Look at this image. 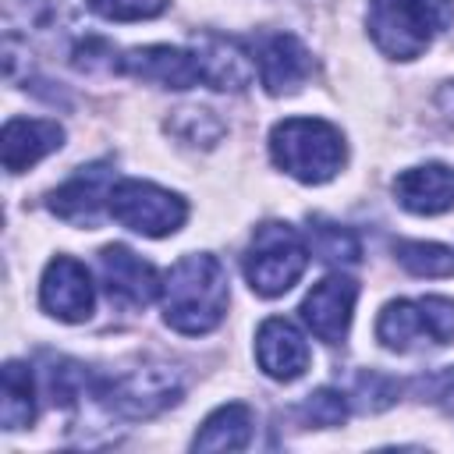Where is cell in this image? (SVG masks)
I'll return each mask as SVG.
<instances>
[{
    "label": "cell",
    "instance_id": "6da1fadb",
    "mask_svg": "<svg viewBox=\"0 0 454 454\" xmlns=\"http://www.w3.org/2000/svg\"><path fill=\"white\" fill-rule=\"evenodd\" d=\"M163 323L177 333L199 337L209 333L223 323L231 287H227V270L216 255L209 252H192L181 255L170 273L163 277Z\"/></svg>",
    "mask_w": 454,
    "mask_h": 454
},
{
    "label": "cell",
    "instance_id": "7a4b0ae2",
    "mask_svg": "<svg viewBox=\"0 0 454 454\" xmlns=\"http://www.w3.org/2000/svg\"><path fill=\"white\" fill-rule=\"evenodd\" d=\"M273 163L301 184H326L348 160L344 135L323 117H287L270 131Z\"/></svg>",
    "mask_w": 454,
    "mask_h": 454
},
{
    "label": "cell",
    "instance_id": "3957f363",
    "mask_svg": "<svg viewBox=\"0 0 454 454\" xmlns=\"http://www.w3.org/2000/svg\"><path fill=\"white\" fill-rule=\"evenodd\" d=\"M454 18V0H369V35L390 60H415Z\"/></svg>",
    "mask_w": 454,
    "mask_h": 454
},
{
    "label": "cell",
    "instance_id": "277c9868",
    "mask_svg": "<svg viewBox=\"0 0 454 454\" xmlns=\"http://www.w3.org/2000/svg\"><path fill=\"white\" fill-rule=\"evenodd\" d=\"M309 266V245L298 227L266 220L255 227L245 252V280L259 298H277L298 284Z\"/></svg>",
    "mask_w": 454,
    "mask_h": 454
},
{
    "label": "cell",
    "instance_id": "5b68a950",
    "mask_svg": "<svg viewBox=\"0 0 454 454\" xmlns=\"http://www.w3.org/2000/svg\"><path fill=\"white\" fill-rule=\"evenodd\" d=\"M376 337L390 351H415L422 344H447L454 340V301L429 294V298H397L383 305L376 319Z\"/></svg>",
    "mask_w": 454,
    "mask_h": 454
},
{
    "label": "cell",
    "instance_id": "8992f818",
    "mask_svg": "<svg viewBox=\"0 0 454 454\" xmlns=\"http://www.w3.org/2000/svg\"><path fill=\"white\" fill-rule=\"evenodd\" d=\"M184 383L177 376V369L170 365H138L128 369L106 383L96 387V397L106 411L121 415V419H153L163 408H170L181 397Z\"/></svg>",
    "mask_w": 454,
    "mask_h": 454
},
{
    "label": "cell",
    "instance_id": "52a82bcc",
    "mask_svg": "<svg viewBox=\"0 0 454 454\" xmlns=\"http://www.w3.org/2000/svg\"><path fill=\"white\" fill-rule=\"evenodd\" d=\"M110 216L145 238H167L188 220V206L181 195L153 184V181H117L110 192Z\"/></svg>",
    "mask_w": 454,
    "mask_h": 454
},
{
    "label": "cell",
    "instance_id": "ba28073f",
    "mask_svg": "<svg viewBox=\"0 0 454 454\" xmlns=\"http://www.w3.org/2000/svg\"><path fill=\"white\" fill-rule=\"evenodd\" d=\"M39 305L60 323H85L96 309V284L89 270L71 255L50 259L39 280Z\"/></svg>",
    "mask_w": 454,
    "mask_h": 454
},
{
    "label": "cell",
    "instance_id": "9c48e42d",
    "mask_svg": "<svg viewBox=\"0 0 454 454\" xmlns=\"http://www.w3.org/2000/svg\"><path fill=\"white\" fill-rule=\"evenodd\" d=\"M117 177H114V163L110 160H99V163H89V167H78L74 177H67L60 188L50 192L46 206L53 216L67 220V223H85L92 227L96 216L103 209H110V192H114Z\"/></svg>",
    "mask_w": 454,
    "mask_h": 454
},
{
    "label": "cell",
    "instance_id": "30bf717a",
    "mask_svg": "<svg viewBox=\"0 0 454 454\" xmlns=\"http://www.w3.org/2000/svg\"><path fill=\"white\" fill-rule=\"evenodd\" d=\"M99 277H103L106 294L117 305H128V309H145L163 291V280H160L156 266L145 262L142 255H135L124 245L99 248Z\"/></svg>",
    "mask_w": 454,
    "mask_h": 454
},
{
    "label": "cell",
    "instance_id": "8fae6325",
    "mask_svg": "<svg viewBox=\"0 0 454 454\" xmlns=\"http://www.w3.org/2000/svg\"><path fill=\"white\" fill-rule=\"evenodd\" d=\"M255 67H259V82L266 85L270 96H287L298 92L305 85V78L312 74V53L305 50V43L291 32H270L259 35L255 43Z\"/></svg>",
    "mask_w": 454,
    "mask_h": 454
},
{
    "label": "cell",
    "instance_id": "7c38bea8",
    "mask_svg": "<svg viewBox=\"0 0 454 454\" xmlns=\"http://www.w3.org/2000/svg\"><path fill=\"white\" fill-rule=\"evenodd\" d=\"M355 298H358V284L340 277V273H330L323 277L301 301V319L305 326L326 340V344H340L348 337V326H351V312H355Z\"/></svg>",
    "mask_w": 454,
    "mask_h": 454
},
{
    "label": "cell",
    "instance_id": "4fadbf2b",
    "mask_svg": "<svg viewBox=\"0 0 454 454\" xmlns=\"http://www.w3.org/2000/svg\"><path fill=\"white\" fill-rule=\"evenodd\" d=\"M195 60H199V71H202V82L209 89H220V92H241L252 78H255V53L231 39V35H216V32H202L195 35Z\"/></svg>",
    "mask_w": 454,
    "mask_h": 454
},
{
    "label": "cell",
    "instance_id": "5bb4252c",
    "mask_svg": "<svg viewBox=\"0 0 454 454\" xmlns=\"http://www.w3.org/2000/svg\"><path fill=\"white\" fill-rule=\"evenodd\" d=\"M117 71L153 82L160 89H192L202 82L195 50H181V46H135L117 57Z\"/></svg>",
    "mask_w": 454,
    "mask_h": 454
},
{
    "label": "cell",
    "instance_id": "9a60e30c",
    "mask_svg": "<svg viewBox=\"0 0 454 454\" xmlns=\"http://www.w3.org/2000/svg\"><path fill=\"white\" fill-rule=\"evenodd\" d=\"M309 344L301 337V330L280 316L262 319V326L255 330V362L270 380L291 383L309 369Z\"/></svg>",
    "mask_w": 454,
    "mask_h": 454
},
{
    "label": "cell",
    "instance_id": "2e32d148",
    "mask_svg": "<svg viewBox=\"0 0 454 454\" xmlns=\"http://www.w3.org/2000/svg\"><path fill=\"white\" fill-rule=\"evenodd\" d=\"M394 199L419 216H436L454 209V167L447 163H419L394 177Z\"/></svg>",
    "mask_w": 454,
    "mask_h": 454
},
{
    "label": "cell",
    "instance_id": "e0dca14e",
    "mask_svg": "<svg viewBox=\"0 0 454 454\" xmlns=\"http://www.w3.org/2000/svg\"><path fill=\"white\" fill-rule=\"evenodd\" d=\"M64 145V128L57 121L39 117H11L0 135V160L7 174H21L35 167L43 156L57 153Z\"/></svg>",
    "mask_w": 454,
    "mask_h": 454
},
{
    "label": "cell",
    "instance_id": "ac0fdd59",
    "mask_svg": "<svg viewBox=\"0 0 454 454\" xmlns=\"http://www.w3.org/2000/svg\"><path fill=\"white\" fill-rule=\"evenodd\" d=\"M252 440V408L241 401L220 404L192 440V450H245Z\"/></svg>",
    "mask_w": 454,
    "mask_h": 454
},
{
    "label": "cell",
    "instance_id": "d6986e66",
    "mask_svg": "<svg viewBox=\"0 0 454 454\" xmlns=\"http://www.w3.org/2000/svg\"><path fill=\"white\" fill-rule=\"evenodd\" d=\"M0 422L4 429H25L35 422V380L25 362L4 365V401H0Z\"/></svg>",
    "mask_w": 454,
    "mask_h": 454
},
{
    "label": "cell",
    "instance_id": "ffe728a7",
    "mask_svg": "<svg viewBox=\"0 0 454 454\" xmlns=\"http://www.w3.org/2000/svg\"><path fill=\"white\" fill-rule=\"evenodd\" d=\"M309 245L330 266H355L362 259L358 234L344 223H330V220H319V216L309 223Z\"/></svg>",
    "mask_w": 454,
    "mask_h": 454
},
{
    "label": "cell",
    "instance_id": "44dd1931",
    "mask_svg": "<svg viewBox=\"0 0 454 454\" xmlns=\"http://www.w3.org/2000/svg\"><path fill=\"white\" fill-rule=\"evenodd\" d=\"M397 262L415 277H454V248L436 241H397Z\"/></svg>",
    "mask_w": 454,
    "mask_h": 454
},
{
    "label": "cell",
    "instance_id": "7402d4cb",
    "mask_svg": "<svg viewBox=\"0 0 454 454\" xmlns=\"http://www.w3.org/2000/svg\"><path fill=\"white\" fill-rule=\"evenodd\" d=\"M348 404L351 397L333 390V387H319L312 394H305V401L298 404V419L305 426H316V429H330V426H340L348 419Z\"/></svg>",
    "mask_w": 454,
    "mask_h": 454
},
{
    "label": "cell",
    "instance_id": "603a6c76",
    "mask_svg": "<svg viewBox=\"0 0 454 454\" xmlns=\"http://www.w3.org/2000/svg\"><path fill=\"white\" fill-rule=\"evenodd\" d=\"M167 128L184 142V145H213V142H220V135H223V124L213 117V110H199V106H184V110H177L170 121H167Z\"/></svg>",
    "mask_w": 454,
    "mask_h": 454
},
{
    "label": "cell",
    "instance_id": "cb8c5ba5",
    "mask_svg": "<svg viewBox=\"0 0 454 454\" xmlns=\"http://www.w3.org/2000/svg\"><path fill=\"white\" fill-rule=\"evenodd\" d=\"M43 380H46V394L53 404H71L74 397H82L89 372H85V365H78L71 358H50V365L43 369Z\"/></svg>",
    "mask_w": 454,
    "mask_h": 454
},
{
    "label": "cell",
    "instance_id": "d4e9b609",
    "mask_svg": "<svg viewBox=\"0 0 454 454\" xmlns=\"http://www.w3.org/2000/svg\"><path fill=\"white\" fill-rule=\"evenodd\" d=\"M397 394H401V383L394 376L380 372V369L358 372L355 376V387H351V401L362 411H383V408H390L397 401Z\"/></svg>",
    "mask_w": 454,
    "mask_h": 454
},
{
    "label": "cell",
    "instance_id": "484cf974",
    "mask_svg": "<svg viewBox=\"0 0 454 454\" xmlns=\"http://www.w3.org/2000/svg\"><path fill=\"white\" fill-rule=\"evenodd\" d=\"M85 4L106 21H142L163 14L170 0H85Z\"/></svg>",
    "mask_w": 454,
    "mask_h": 454
},
{
    "label": "cell",
    "instance_id": "4316f807",
    "mask_svg": "<svg viewBox=\"0 0 454 454\" xmlns=\"http://www.w3.org/2000/svg\"><path fill=\"white\" fill-rule=\"evenodd\" d=\"M117 50L110 46V43H103V39H82L74 50H71V64L78 67V71H96V67H103V71H117Z\"/></svg>",
    "mask_w": 454,
    "mask_h": 454
},
{
    "label": "cell",
    "instance_id": "83f0119b",
    "mask_svg": "<svg viewBox=\"0 0 454 454\" xmlns=\"http://www.w3.org/2000/svg\"><path fill=\"white\" fill-rule=\"evenodd\" d=\"M419 390L426 394V401H433V404H440V408L454 411V365H450V369L433 372L429 380L422 376V380H419Z\"/></svg>",
    "mask_w": 454,
    "mask_h": 454
},
{
    "label": "cell",
    "instance_id": "f1b7e54d",
    "mask_svg": "<svg viewBox=\"0 0 454 454\" xmlns=\"http://www.w3.org/2000/svg\"><path fill=\"white\" fill-rule=\"evenodd\" d=\"M436 106H440L447 117H454V82H447V85L436 92Z\"/></svg>",
    "mask_w": 454,
    "mask_h": 454
}]
</instances>
